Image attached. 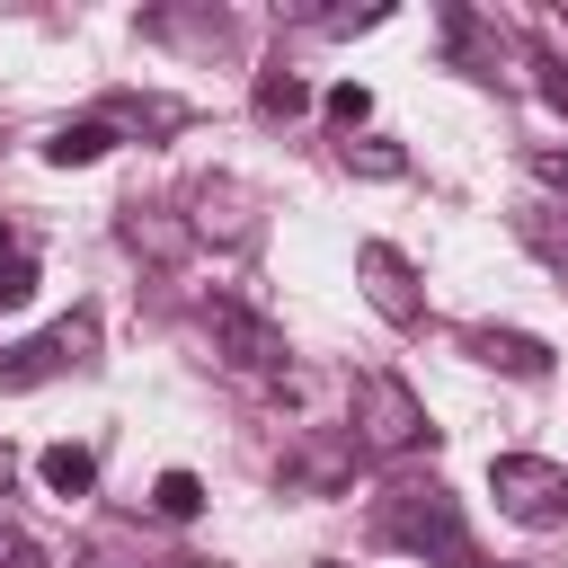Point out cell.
Returning a JSON list of instances; mask_svg holds the SVG:
<instances>
[{
    "mask_svg": "<svg viewBox=\"0 0 568 568\" xmlns=\"http://www.w3.org/2000/svg\"><path fill=\"white\" fill-rule=\"evenodd\" d=\"M382 532H390L399 550H426L435 568H479V550H470V524H462L453 488H435V479H408V488H390V497H382Z\"/></svg>",
    "mask_w": 568,
    "mask_h": 568,
    "instance_id": "cell-1",
    "label": "cell"
},
{
    "mask_svg": "<svg viewBox=\"0 0 568 568\" xmlns=\"http://www.w3.org/2000/svg\"><path fill=\"white\" fill-rule=\"evenodd\" d=\"M346 444L355 453H408V444H426V399L399 382V373H364L355 382V426H346Z\"/></svg>",
    "mask_w": 568,
    "mask_h": 568,
    "instance_id": "cell-2",
    "label": "cell"
},
{
    "mask_svg": "<svg viewBox=\"0 0 568 568\" xmlns=\"http://www.w3.org/2000/svg\"><path fill=\"white\" fill-rule=\"evenodd\" d=\"M204 328H213L222 364H240V373H284V364H293V337H284L266 311H248L240 293H213V302H204Z\"/></svg>",
    "mask_w": 568,
    "mask_h": 568,
    "instance_id": "cell-3",
    "label": "cell"
},
{
    "mask_svg": "<svg viewBox=\"0 0 568 568\" xmlns=\"http://www.w3.org/2000/svg\"><path fill=\"white\" fill-rule=\"evenodd\" d=\"M89 355H98V320L71 311V320H53L44 337H27V346L0 355V390H36V382H53V373H80Z\"/></svg>",
    "mask_w": 568,
    "mask_h": 568,
    "instance_id": "cell-4",
    "label": "cell"
},
{
    "mask_svg": "<svg viewBox=\"0 0 568 568\" xmlns=\"http://www.w3.org/2000/svg\"><path fill=\"white\" fill-rule=\"evenodd\" d=\"M488 488H497V506L524 515V524H550V515H559L550 497H568V479H559L550 462H532V453H497V462H488Z\"/></svg>",
    "mask_w": 568,
    "mask_h": 568,
    "instance_id": "cell-5",
    "label": "cell"
},
{
    "mask_svg": "<svg viewBox=\"0 0 568 568\" xmlns=\"http://www.w3.org/2000/svg\"><path fill=\"white\" fill-rule=\"evenodd\" d=\"M355 266H364V293H373V311L408 328V320H417V293H408V257H399L390 240H364V248H355Z\"/></svg>",
    "mask_w": 568,
    "mask_h": 568,
    "instance_id": "cell-6",
    "label": "cell"
},
{
    "mask_svg": "<svg viewBox=\"0 0 568 568\" xmlns=\"http://www.w3.org/2000/svg\"><path fill=\"white\" fill-rule=\"evenodd\" d=\"M462 346H470L479 364L515 373V382H541V373H550V346H541V337H524V328H488V320H470V328H462Z\"/></svg>",
    "mask_w": 568,
    "mask_h": 568,
    "instance_id": "cell-7",
    "label": "cell"
},
{
    "mask_svg": "<svg viewBox=\"0 0 568 568\" xmlns=\"http://www.w3.org/2000/svg\"><path fill=\"white\" fill-rule=\"evenodd\" d=\"M36 479H44L53 497H89V479H98V453H89V444H44V453H36Z\"/></svg>",
    "mask_w": 568,
    "mask_h": 568,
    "instance_id": "cell-8",
    "label": "cell"
},
{
    "mask_svg": "<svg viewBox=\"0 0 568 568\" xmlns=\"http://www.w3.org/2000/svg\"><path fill=\"white\" fill-rule=\"evenodd\" d=\"M106 151H115V133H106L98 115H80V124H62V133L44 142V160H53V169H89V160H106Z\"/></svg>",
    "mask_w": 568,
    "mask_h": 568,
    "instance_id": "cell-9",
    "label": "cell"
},
{
    "mask_svg": "<svg viewBox=\"0 0 568 568\" xmlns=\"http://www.w3.org/2000/svg\"><path fill=\"white\" fill-rule=\"evenodd\" d=\"M151 506H160L169 524H186V515L204 506V479H195V470H160V488H151Z\"/></svg>",
    "mask_w": 568,
    "mask_h": 568,
    "instance_id": "cell-10",
    "label": "cell"
},
{
    "mask_svg": "<svg viewBox=\"0 0 568 568\" xmlns=\"http://www.w3.org/2000/svg\"><path fill=\"white\" fill-rule=\"evenodd\" d=\"M515 231H524V248H541V257H550V266L568 275V231H559L550 213H515Z\"/></svg>",
    "mask_w": 568,
    "mask_h": 568,
    "instance_id": "cell-11",
    "label": "cell"
},
{
    "mask_svg": "<svg viewBox=\"0 0 568 568\" xmlns=\"http://www.w3.org/2000/svg\"><path fill=\"white\" fill-rule=\"evenodd\" d=\"M346 160H355L364 178H399V169H408V160H399L390 142H346Z\"/></svg>",
    "mask_w": 568,
    "mask_h": 568,
    "instance_id": "cell-12",
    "label": "cell"
},
{
    "mask_svg": "<svg viewBox=\"0 0 568 568\" xmlns=\"http://www.w3.org/2000/svg\"><path fill=\"white\" fill-rule=\"evenodd\" d=\"M0 568H44V550H36V532H18L9 515H0Z\"/></svg>",
    "mask_w": 568,
    "mask_h": 568,
    "instance_id": "cell-13",
    "label": "cell"
},
{
    "mask_svg": "<svg viewBox=\"0 0 568 568\" xmlns=\"http://www.w3.org/2000/svg\"><path fill=\"white\" fill-rule=\"evenodd\" d=\"M328 115H337V124H364V115H373V89H355V80L328 89Z\"/></svg>",
    "mask_w": 568,
    "mask_h": 568,
    "instance_id": "cell-14",
    "label": "cell"
},
{
    "mask_svg": "<svg viewBox=\"0 0 568 568\" xmlns=\"http://www.w3.org/2000/svg\"><path fill=\"white\" fill-rule=\"evenodd\" d=\"M532 178H541L550 195H568V151H532Z\"/></svg>",
    "mask_w": 568,
    "mask_h": 568,
    "instance_id": "cell-15",
    "label": "cell"
},
{
    "mask_svg": "<svg viewBox=\"0 0 568 568\" xmlns=\"http://www.w3.org/2000/svg\"><path fill=\"white\" fill-rule=\"evenodd\" d=\"M541 98H550V106H568V62H541Z\"/></svg>",
    "mask_w": 568,
    "mask_h": 568,
    "instance_id": "cell-16",
    "label": "cell"
},
{
    "mask_svg": "<svg viewBox=\"0 0 568 568\" xmlns=\"http://www.w3.org/2000/svg\"><path fill=\"white\" fill-rule=\"evenodd\" d=\"M9 479H18V453H9V444H0V497H9Z\"/></svg>",
    "mask_w": 568,
    "mask_h": 568,
    "instance_id": "cell-17",
    "label": "cell"
},
{
    "mask_svg": "<svg viewBox=\"0 0 568 568\" xmlns=\"http://www.w3.org/2000/svg\"><path fill=\"white\" fill-rule=\"evenodd\" d=\"M71 568H115V559H98V550H80V559H71Z\"/></svg>",
    "mask_w": 568,
    "mask_h": 568,
    "instance_id": "cell-18",
    "label": "cell"
},
{
    "mask_svg": "<svg viewBox=\"0 0 568 568\" xmlns=\"http://www.w3.org/2000/svg\"><path fill=\"white\" fill-rule=\"evenodd\" d=\"M0 257H9V231H0Z\"/></svg>",
    "mask_w": 568,
    "mask_h": 568,
    "instance_id": "cell-19",
    "label": "cell"
}]
</instances>
